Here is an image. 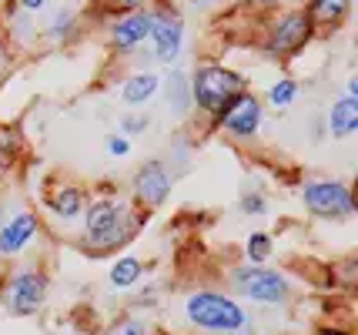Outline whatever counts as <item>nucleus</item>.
<instances>
[{
  "mask_svg": "<svg viewBox=\"0 0 358 335\" xmlns=\"http://www.w3.org/2000/svg\"><path fill=\"white\" fill-rule=\"evenodd\" d=\"M265 194L262 192H245L241 194V215H251V218H258V215H265Z\"/></svg>",
  "mask_w": 358,
  "mask_h": 335,
  "instance_id": "4be33fe9",
  "label": "nucleus"
},
{
  "mask_svg": "<svg viewBox=\"0 0 358 335\" xmlns=\"http://www.w3.org/2000/svg\"><path fill=\"white\" fill-rule=\"evenodd\" d=\"M262 114H265L262 101L245 91V94H238L231 104H228V111L221 114L215 124H218L228 138H234V141H251V138L262 131Z\"/></svg>",
  "mask_w": 358,
  "mask_h": 335,
  "instance_id": "6e6552de",
  "label": "nucleus"
},
{
  "mask_svg": "<svg viewBox=\"0 0 358 335\" xmlns=\"http://www.w3.org/2000/svg\"><path fill=\"white\" fill-rule=\"evenodd\" d=\"M71 24H74V14H57L54 27H50V37H61V34H71Z\"/></svg>",
  "mask_w": 358,
  "mask_h": 335,
  "instance_id": "bb28decb",
  "label": "nucleus"
},
{
  "mask_svg": "<svg viewBox=\"0 0 358 335\" xmlns=\"http://www.w3.org/2000/svg\"><path fill=\"white\" fill-rule=\"evenodd\" d=\"M157 87H161V78L155 71H138L121 84V97H124V104H148L157 94Z\"/></svg>",
  "mask_w": 358,
  "mask_h": 335,
  "instance_id": "2eb2a0df",
  "label": "nucleus"
},
{
  "mask_svg": "<svg viewBox=\"0 0 358 335\" xmlns=\"http://www.w3.org/2000/svg\"><path fill=\"white\" fill-rule=\"evenodd\" d=\"M84 245L94 255H108L138 235V228L148 222V215H138L121 198H94L84 205Z\"/></svg>",
  "mask_w": 358,
  "mask_h": 335,
  "instance_id": "f257e3e1",
  "label": "nucleus"
},
{
  "mask_svg": "<svg viewBox=\"0 0 358 335\" xmlns=\"http://www.w3.org/2000/svg\"><path fill=\"white\" fill-rule=\"evenodd\" d=\"M171 185H174V178L168 175V168L161 161H144L138 171H134L131 192H134V201L144 211H155V208H161L171 198Z\"/></svg>",
  "mask_w": 358,
  "mask_h": 335,
  "instance_id": "1a4fd4ad",
  "label": "nucleus"
},
{
  "mask_svg": "<svg viewBox=\"0 0 358 335\" xmlns=\"http://www.w3.org/2000/svg\"><path fill=\"white\" fill-rule=\"evenodd\" d=\"M148 41L155 44V57L161 64H174L181 57V48H185V24H181V17L171 14V10H155Z\"/></svg>",
  "mask_w": 358,
  "mask_h": 335,
  "instance_id": "9d476101",
  "label": "nucleus"
},
{
  "mask_svg": "<svg viewBox=\"0 0 358 335\" xmlns=\"http://www.w3.org/2000/svg\"><path fill=\"white\" fill-rule=\"evenodd\" d=\"M47 295H50V278L41 269H20L0 285V302L17 319L37 315L47 305Z\"/></svg>",
  "mask_w": 358,
  "mask_h": 335,
  "instance_id": "20e7f679",
  "label": "nucleus"
},
{
  "mask_svg": "<svg viewBox=\"0 0 358 335\" xmlns=\"http://www.w3.org/2000/svg\"><path fill=\"white\" fill-rule=\"evenodd\" d=\"M348 7H352V0H312V3H308V17H312V24L335 27V24L345 20Z\"/></svg>",
  "mask_w": 358,
  "mask_h": 335,
  "instance_id": "dca6fc26",
  "label": "nucleus"
},
{
  "mask_svg": "<svg viewBox=\"0 0 358 335\" xmlns=\"http://www.w3.org/2000/svg\"><path fill=\"white\" fill-rule=\"evenodd\" d=\"M17 3H20L24 10H41V7H44L47 0H17Z\"/></svg>",
  "mask_w": 358,
  "mask_h": 335,
  "instance_id": "cd10ccee",
  "label": "nucleus"
},
{
  "mask_svg": "<svg viewBox=\"0 0 358 335\" xmlns=\"http://www.w3.org/2000/svg\"><path fill=\"white\" fill-rule=\"evenodd\" d=\"M24 155V134L17 124H0V164H14Z\"/></svg>",
  "mask_w": 358,
  "mask_h": 335,
  "instance_id": "a211bd4d",
  "label": "nucleus"
},
{
  "mask_svg": "<svg viewBox=\"0 0 358 335\" xmlns=\"http://www.w3.org/2000/svg\"><path fill=\"white\" fill-rule=\"evenodd\" d=\"M104 148H108L110 158H124V155H131V138L127 134H108Z\"/></svg>",
  "mask_w": 358,
  "mask_h": 335,
  "instance_id": "b1692460",
  "label": "nucleus"
},
{
  "mask_svg": "<svg viewBox=\"0 0 358 335\" xmlns=\"http://www.w3.org/2000/svg\"><path fill=\"white\" fill-rule=\"evenodd\" d=\"M298 97V84L292 78H281V80H275L271 87H268V94H265V101L275 108V111H285L292 101Z\"/></svg>",
  "mask_w": 358,
  "mask_h": 335,
  "instance_id": "aec40b11",
  "label": "nucleus"
},
{
  "mask_svg": "<svg viewBox=\"0 0 358 335\" xmlns=\"http://www.w3.org/2000/svg\"><path fill=\"white\" fill-rule=\"evenodd\" d=\"M312 31H315V24H312V17H308V10H288V14H281L268 27L265 50L271 57H292V54H298L312 41Z\"/></svg>",
  "mask_w": 358,
  "mask_h": 335,
  "instance_id": "0eeeda50",
  "label": "nucleus"
},
{
  "mask_svg": "<svg viewBox=\"0 0 358 335\" xmlns=\"http://www.w3.org/2000/svg\"><path fill=\"white\" fill-rule=\"evenodd\" d=\"M3 278H7V275H3V265H0V285H3Z\"/></svg>",
  "mask_w": 358,
  "mask_h": 335,
  "instance_id": "c756f323",
  "label": "nucleus"
},
{
  "mask_svg": "<svg viewBox=\"0 0 358 335\" xmlns=\"http://www.w3.org/2000/svg\"><path fill=\"white\" fill-rule=\"evenodd\" d=\"M328 131L331 138H352L358 131V97H338L328 111Z\"/></svg>",
  "mask_w": 358,
  "mask_h": 335,
  "instance_id": "4468645a",
  "label": "nucleus"
},
{
  "mask_svg": "<svg viewBox=\"0 0 358 335\" xmlns=\"http://www.w3.org/2000/svg\"><path fill=\"white\" fill-rule=\"evenodd\" d=\"M168 104H171L178 114H187V108H191V87H187L185 74H174V78L168 80Z\"/></svg>",
  "mask_w": 358,
  "mask_h": 335,
  "instance_id": "412c9836",
  "label": "nucleus"
},
{
  "mask_svg": "<svg viewBox=\"0 0 358 335\" xmlns=\"http://www.w3.org/2000/svg\"><path fill=\"white\" fill-rule=\"evenodd\" d=\"M231 335H251V332H245V329H241V332H231Z\"/></svg>",
  "mask_w": 358,
  "mask_h": 335,
  "instance_id": "7c9ffc66",
  "label": "nucleus"
},
{
  "mask_svg": "<svg viewBox=\"0 0 358 335\" xmlns=\"http://www.w3.org/2000/svg\"><path fill=\"white\" fill-rule=\"evenodd\" d=\"M185 319L187 325L201 329L211 335H231L241 332L248 325V312L241 302H234L224 292H211V288H198L185 299Z\"/></svg>",
  "mask_w": 358,
  "mask_h": 335,
  "instance_id": "f03ea898",
  "label": "nucleus"
},
{
  "mask_svg": "<svg viewBox=\"0 0 358 335\" xmlns=\"http://www.w3.org/2000/svg\"><path fill=\"white\" fill-rule=\"evenodd\" d=\"M318 335H348V332H345V329H335V325H331V329H322Z\"/></svg>",
  "mask_w": 358,
  "mask_h": 335,
  "instance_id": "c85d7f7f",
  "label": "nucleus"
},
{
  "mask_svg": "<svg viewBox=\"0 0 358 335\" xmlns=\"http://www.w3.org/2000/svg\"><path fill=\"white\" fill-rule=\"evenodd\" d=\"M37 235H41V218L34 211H17L7 222H0V255H24Z\"/></svg>",
  "mask_w": 358,
  "mask_h": 335,
  "instance_id": "9b49d317",
  "label": "nucleus"
},
{
  "mask_svg": "<svg viewBox=\"0 0 358 335\" xmlns=\"http://www.w3.org/2000/svg\"><path fill=\"white\" fill-rule=\"evenodd\" d=\"M108 335H148V325L141 319H124V322H117Z\"/></svg>",
  "mask_w": 358,
  "mask_h": 335,
  "instance_id": "393cba45",
  "label": "nucleus"
},
{
  "mask_svg": "<svg viewBox=\"0 0 358 335\" xmlns=\"http://www.w3.org/2000/svg\"><path fill=\"white\" fill-rule=\"evenodd\" d=\"M151 20H155V10H131V14H121L114 24H110V44L114 50H134L141 48L148 37H151Z\"/></svg>",
  "mask_w": 358,
  "mask_h": 335,
  "instance_id": "f8f14e48",
  "label": "nucleus"
},
{
  "mask_svg": "<svg viewBox=\"0 0 358 335\" xmlns=\"http://www.w3.org/2000/svg\"><path fill=\"white\" fill-rule=\"evenodd\" d=\"M275 252V241L268 231H251L248 241H245V255H248V265H265Z\"/></svg>",
  "mask_w": 358,
  "mask_h": 335,
  "instance_id": "6ab92c4d",
  "label": "nucleus"
},
{
  "mask_svg": "<svg viewBox=\"0 0 358 335\" xmlns=\"http://www.w3.org/2000/svg\"><path fill=\"white\" fill-rule=\"evenodd\" d=\"M231 288L255 305H285L288 295H292L288 278L281 271L262 269V265H241V269H234Z\"/></svg>",
  "mask_w": 358,
  "mask_h": 335,
  "instance_id": "39448f33",
  "label": "nucleus"
},
{
  "mask_svg": "<svg viewBox=\"0 0 358 335\" xmlns=\"http://www.w3.org/2000/svg\"><path fill=\"white\" fill-rule=\"evenodd\" d=\"M187 87H191V104H198V111L204 117H211V121H218L221 114L228 111V104L234 97L248 91V84H245L241 74H234V71H228L221 64L198 67L194 78L187 80Z\"/></svg>",
  "mask_w": 358,
  "mask_h": 335,
  "instance_id": "7ed1b4c3",
  "label": "nucleus"
},
{
  "mask_svg": "<svg viewBox=\"0 0 358 335\" xmlns=\"http://www.w3.org/2000/svg\"><path fill=\"white\" fill-rule=\"evenodd\" d=\"M151 0H101V7L104 10H110V14H131V10H144Z\"/></svg>",
  "mask_w": 358,
  "mask_h": 335,
  "instance_id": "5701e85b",
  "label": "nucleus"
},
{
  "mask_svg": "<svg viewBox=\"0 0 358 335\" xmlns=\"http://www.w3.org/2000/svg\"><path fill=\"white\" fill-rule=\"evenodd\" d=\"M301 201L312 211L315 218H352L355 215V198H352V188L345 181H335V178H315V181H305L301 185Z\"/></svg>",
  "mask_w": 358,
  "mask_h": 335,
  "instance_id": "423d86ee",
  "label": "nucleus"
},
{
  "mask_svg": "<svg viewBox=\"0 0 358 335\" xmlns=\"http://www.w3.org/2000/svg\"><path fill=\"white\" fill-rule=\"evenodd\" d=\"M141 275H144V262L134 258V255H124V258H117V262L110 265L108 282L114 288H134L141 282Z\"/></svg>",
  "mask_w": 358,
  "mask_h": 335,
  "instance_id": "f3484780",
  "label": "nucleus"
},
{
  "mask_svg": "<svg viewBox=\"0 0 358 335\" xmlns=\"http://www.w3.org/2000/svg\"><path fill=\"white\" fill-rule=\"evenodd\" d=\"M141 131H148V117H144V114H127V117H121V134H141Z\"/></svg>",
  "mask_w": 358,
  "mask_h": 335,
  "instance_id": "a878e982",
  "label": "nucleus"
},
{
  "mask_svg": "<svg viewBox=\"0 0 358 335\" xmlns=\"http://www.w3.org/2000/svg\"><path fill=\"white\" fill-rule=\"evenodd\" d=\"M47 211L54 215V218H61V222H78L80 215H84V205H87V194L80 185L74 181H61V185H54L50 192H47Z\"/></svg>",
  "mask_w": 358,
  "mask_h": 335,
  "instance_id": "ddd939ff",
  "label": "nucleus"
}]
</instances>
